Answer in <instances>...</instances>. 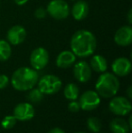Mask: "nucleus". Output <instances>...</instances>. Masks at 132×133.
<instances>
[{
  "label": "nucleus",
  "instance_id": "obj_1",
  "mask_svg": "<svg viewBox=\"0 0 132 133\" xmlns=\"http://www.w3.org/2000/svg\"><path fill=\"white\" fill-rule=\"evenodd\" d=\"M72 52L76 56L86 58L91 56L97 48V40L92 32L88 30H78L73 34L70 42Z\"/></svg>",
  "mask_w": 132,
  "mask_h": 133
},
{
  "label": "nucleus",
  "instance_id": "obj_2",
  "mask_svg": "<svg viewBox=\"0 0 132 133\" xmlns=\"http://www.w3.org/2000/svg\"><path fill=\"white\" fill-rule=\"evenodd\" d=\"M38 72L29 67H20L13 74L11 83L16 90L20 91L33 89L38 82Z\"/></svg>",
  "mask_w": 132,
  "mask_h": 133
},
{
  "label": "nucleus",
  "instance_id": "obj_3",
  "mask_svg": "<svg viewBox=\"0 0 132 133\" xmlns=\"http://www.w3.org/2000/svg\"><path fill=\"white\" fill-rule=\"evenodd\" d=\"M96 92L105 99L112 98L120 89V82L115 74L110 72H102L95 84Z\"/></svg>",
  "mask_w": 132,
  "mask_h": 133
},
{
  "label": "nucleus",
  "instance_id": "obj_4",
  "mask_svg": "<svg viewBox=\"0 0 132 133\" xmlns=\"http://www.w3.org/2000/svg\"><path fill=\"white\" fill-rule=\"evenodd\" d=\"M38 89L44 94H54L60 91L62 81L56 75L46 74L38 81Z\"/></svg>",
  "mask_w": 132,
  "mask_h": 133
},
{
  "label": "nucleus",
  "instance_id": "obj_5",
  "mask_svg": "<svg viewBox=\"0 0 132 133\" xmlns=\"http://www.w3.org/2000/svg\"><path fill=\"white\" fill-rule=\"evenodd\" d=\"M47 14L56 20H64L70 14V7L64 0H52L48 4Z\"/></svg>",
  "mask_w": 132,
  "mask_h": 133
},
{
  "label": "nucleus",
  "instance_id": "obj_6",
  "mask_svg": "<svg viewBox=\"0 0 132 133\" xmlns=\"http://www.w3.org/2000/svg\"><path fill=\"white\" fill-rule=\"evenodd\" d=\"M109 110L116 115L125 116L131 111L132 105L130 101L125 97H114L109 102Z\"/></svg>",
  "mask_w": 132,
  "mask_h": 133
},
{
  "label": "nucleus",
  "instance_id": "obj_7",
  "mask_svg": "<svg viewBox=\"0 0 132 133\" xmlns=\"http://www.w3.org/2000/svg\"><path fill=\"white\" fill-rule=\"evenodd\" d=\"M49 63V54L44 47L35 48L30 55V63L34 70H42Z\"/></svg>",
  "mask_w": 132,
  "mask_h": 133
},
{
  "label": "nucleus",
  "instance_id": "obj_8",
  "mask_svg": "<svg viewBox=\"0 0 132 133\" xmlns=\"http://www.w3.org/2000/svg\"><path fill=\"white\" fill-rule=\"evenodd\" d=\"M78 102L81 109H82L83 110H87V111L93 110L100 103V95L96 91H87L81 94Z\"/></svg>",
  "mask_w": 132,
  "mask_h": 133
},
{
  "label": "nucleus",
  "instance_id": "obj_9",
  "mask_svg": "<svg viewBox=\"0 0 132 133\" xmlns=\"http://www.w3.org/2000/svg\"><path fill=\"white\" fill-rule=\"evenodd\" d=\"M34 108L31 103L22 102L17 104L14 109V116L17 121H26L33 119L34 116Z\"/></svg>",
  "mask_w": 132,
  "mask_h": 133
},
{
  "label": "nucleus",
  "instance_id": "obj_10",
  "mask_svg": "<svg viewBox=\"0 0 132 133\" xmlns=\"http://www.w3.org/2000/svg\"><path fill=\"white\" fill-rule=\"evenodd\" d=\"M131 68L132 64L130 60L126 57L117 58L111 65L112 72H114L115 75L120 76V77H123V76H126L130 74Z\"/></svg>",
  "mask_w": 132,
  "mask_h": 133
},
{
  "label": "nucleus",
  "instance_id": "obj_11",
  "mask_svg": "<svg viewBox=\"0 0 132 133\" xmlns=\"http://www.w3.org/2000/svg\"><path fill=\"white\" fill-rule=\"evenodd\" d=\"M75 79L80 82H87L92 77V68L85 61H81L75 63L73 68Z\"/></svg>",
  "mask_w": 132,
  "mask_h": 133
},
{
  "label": "nucleus",
  "instance_id": "obj_12",
  "mask_svg": "<svg viewBox=\"0 0 132 133\" xmlns=\"http://www.w3.org/2000/svg\"><path fill=\"white\" fill-rule=\"evenodd\" d=\"M7 42L13 45L21 44L26 38V31L22 25H14L7 31Z\"/></svg>",
  "mask_w": 132,
  "mask_h": 133
},
{
  "label": "nucleus",
  "instance_id": "obj_13",
  "mask_svg": "<svg viewBox=\"0 0 132 133\" xmlns=\"http://www.w3.org/2000/svg\"><path fill=\"white\" fill-rule=\"evenodd\" d=\"M114 41L120 46H129L132 43V28L130 25H124L119 28L114 35Z\"/></svg>",
  "mask_w": 132,
  "mask_h": 133
},
{
  "label": "nucleus",
  "instance_id": "obj_14",
  "mask_svg": "<svg viewBox=\"0 0 132 133\" xmlns=\"http://www.w3.org/2000/svg\"><path fill=\"white\" fill-rule=\"evenodd\" d=\"M72 16L77 21L83 20L89 14V5L84 0H77L72 5Z\"/></svg>",
  "mask_w": 132,
  "mask_h": 133
},
{
  "label": "nucleus",
  "instance_id": "obj_15",
  "mask_svg": "<svg viewBox=\"0 0 132 133\" xmlns=\"http://www.w3.org/2000/svg\"><path fill=\"white\" fill-rule=\"evenodd\" d=\"M76 61V55L72 51H62L58 54L56 58V65L59 68H69L74 64Z\"/></svg>",
  "mask_w": 132,
  "mask_h": 133
},
{
  "label": "nucleus",
  "instance_id": "obj_16",
  "mask_svg": "<svg viewBox=\"0 0 132 133\" xmlns=\"http://www.w3.org/2000/svg\"><path fill=\"white\" fill-rule=\"evenodd\" d=\"M90 66L92 70L95 71L96 72L102 74V72H106L108 68L107 60L100 54H96V55L92 56V58L91 59Z\"/></svg>",
  "mask_w": 132,
  "mask_h": 133
},
{
  "label": "nucleus",
  "instance_id": "obj_17",
  "mask_svg": "<svg viewBox=\"0 0 132 133\" xmlns=\"http://www.w3.org/2000/svg\"><path fill=\"white\" fill-rule=\"evenodd\" d=\"M109 128L112 133H129L130 127L127 121L120 118H117L111 121Z\"/></svg>",
  "mask_w": 132,
  "mask_h": 133
},
{
  "label": "nucleus",
  "instance_id": "obj_18",
  "mask_svg": "<svg viewBox=\"0 0 132 133\" xmlns=\"http://www.w3.org/2000/svg\"><path fill=\"white\" fill-rule=\"evenodd\" d=\"M79 88L76 84L69 83L64 88V97L69 101H75L79 97Z\"/></svg>",
  "mask_w": 132,
  "mask_h": 133
},
{
  "label": "nucleus",
  "instance_id": "obj_19",
  "mask_svg": "<svg viewBox=\"0 0 132 133\" xmlns=\"http://www.w3.org/2000/svg\"><path fill=\"white\" fill-rule=\"evenodd\" d=\"M12 54L11 45L7 41L0 40V61L5 62L8 60Z\"/></svg>",
  "mask_w": 132,
  "mask_h": 133
},
{
  "label": "nucleus",
  "instance_id": "obj_20",
  "mask_svg": "<svg viewBox=\"0 0 132 133\" xmlns=\"http://www.w3.org/2000/svg\"><path fill=\"white\" fill-rule=\"evenodd\" d=\"M87 127L93 133H98L101 129V122L98 118L90 117L87 119Z\"/></svg>",
  "mask_w": 132,
  "mask_h": 133
},
{
  "label": "nucleus",
  "instance_id": "obj_21",
  "mask_svg": "<svg viewBox=\"0 0 132 133\" xmlns=\"http://www.w3.org/2000/svg\"><path fill=\"white\" fill-rule=\"evenodd\" d=\"M27 98L33 103H38L44 98V93L38 88L37 89H31L28 95H27Z\"/></svg>",
  "mask_w": 132,
  "mask_h": 133
},
{
  "label": "nucleus",
  "instance_id": "obj_22",
  "mask_svg": "<svg viewBox=\"0 0 132 133\" xmlns=\"http://www.w3.org/2000/svg\"><path fill=\"white\" fill-rule=\"evenodd\" d=\"M16 121L17 119H16L14 115H9V116H6L3 119L1 122V126L3 127L4 129L5 130H9V129H12L15 125L16 124Z\"/></svg>",
  "mask_w": 132,
  "mask_h": 133
},
{
  "label": "nucleus",
  "instance_id": "obj_23",
  "mask_svg": "<svg viewBox=\"0 0 132 133\" xmlns=\"http://www.w3.org/2000/svg\"><path fill=\"white\" fill-rule=\"evenodd\" d=\"M46 16H47V11L44 7H38L34 11V16L37 19H44Z\"/></svg>",
  "mask_w": 132,
  "mask_h": 133
},
{
  "label": "nucleus",
  "instance_id": "obj_24",
  "mask_svg": "<svg viewBox=\"0 0 132 133\" xmlns=\"http://www.w3.org/2000/svg\"><path fill=\"white\" fill-rule=\"evenodd\" d=\"M69 110H70L71 112H73V113H75V112H78L80 110V109H81V107H80V104L78 102H75V101H72V102L69 103Z\"/></svg>",
  "mask_w": 132,
  "mask_h": 133
},
{
  "label": "nucleus",
  "instance_id": "obj_25",
  "mask_svg": "<svg viewBox=\"0 0 132 133\" xmlns=\"http://www.w3.org/2000/svg\"><path fill=\"white\" fill-rule=\"evenodd\" d=\"M9 79L5 74H0V89H4L7 86Z\"/></svg>",
  "mask_w": 132,
  "mask_h": 133
},
{
  "label": "nucleus",
  "instance_id": "obj_26",
  "mask_svg": "<svg viewBox=\"0 0 132 133\" xmlns=\"http://www.w3.org/2000/svg\"><path fill=\"white\" fill-rule=\"evenodd\" d=\"M48 133H65V132L60 128H53V129H52Z\"/></svg>",
  "mask_w": 132,
  "mask_h": 133
},
{
  "label": "nucleus",
  "instance_id": "obj_27",
  "mask_svg": "<svg viewBox=\"0 0 132 133\" xmlns=\"http://www.w3.org/2000/svg\"><path fill=\"white\" fill-rule=\"evenodd\" d=\"M14 1L17 5H24L28 2V0H14Z\"/></svg>",
  "mask_w": 132,
  "mask_h": 133
},
{
  "label": "nucleus",
  "instance_id": "obj_28",
  "mask_svg": "<svg viewBox=\"0 0 132 133\" xmlns=\"http://www.w3.org/2000/svg\"><path fill=\"white\" fill-rule=\"evenodd\" d=\"M128 22H129V25L132 24V9H129V12H128Z\"/></svg>",
  "mask_w": 132,
  "mask_h": 133
},
{
  "label": "nucleus",
  "instance_id": "obj_29",
  "mask_svg": "<svg viewBox=\"0 0 132 133\" xmlns=\"http://www.w3.org/2000/svg\"><path fill=\"white\" fill-rule=\"evenodd\" d=\"M131 91H132V87H131V86H129V87L128 88V90H127V94H128V97H129V100H130V99L132 98Z\"/></svg>",
  "mask_w": 132,
  "mask_h": 133
},
{
  "label": "nucleus",
  "instance_id": "obj_30",
  "mask_svg": "<svg viewBox=\"0 0 132 133\" xmlns=\"http://www.w3.org/2000/svg\"><path fill=\"white\" fill-rule=\"evenodd\" d=\"M76 133H85V132H76Z\"/></svg>",
  "mask_w": 132,
  "mask_h": 133
},
{
  "label": "nucleus",
  "instance_id": "obj_31",
  "mask_svg": "<svg viewBox=\"0 0 132 133\" xmlns=\"http://www.w3.org/2000/svg\"><path fill=\"white\" fill-rule=\"evenodd\" d=\"M72 1H75V0H72Z\"/></svg>",
  "mask_w": 132,
  "mask_h": 133
}]
</instances>
